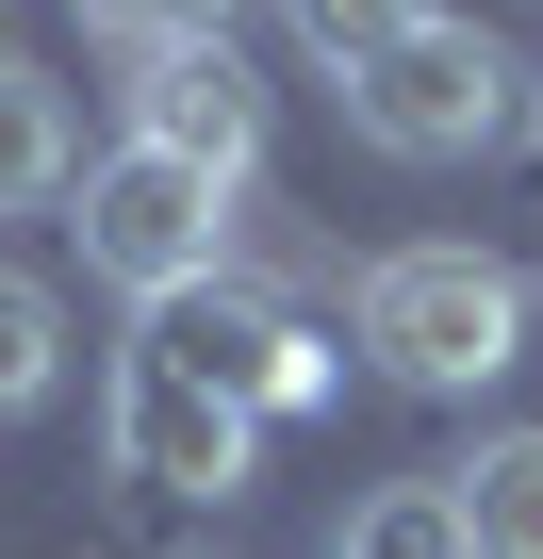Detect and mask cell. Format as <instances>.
Segmentation results:
<instances>
[{
  "mask_svg": "<svg viewBox=\"0 0 543 559\" xmlns=\"http://www.w3.org/2000/svg\"><path fill=\"white\" fill-rule=\"evenodd\" d=\"M346 330H363V362H379L396 395H477V379H510V346H527V280H510L494 247L428 230V247H379V263L346 280Z\"/></svg>",
  "mask_w": 543,
  "mask_h": 559,
  "instance_id": "1",
  "label": "cell"
},
{
  "mask_svg": "<svg viewBox=\"0 0 543 559\" xmlns=\"http://www.w3.org/2000/svg\"><path fill=\"white\" fill-rule=\"evenodd\" d=\"M116 477H149V493H247V412H214V395H181V379H149V362H116Z\"/></svg>",
  "mask_w": 543,
  "mask_h": 559,
  "instance_id": "6",
  "label": "cell"
},
{
  "mask_svg": "<svg viewBox=\"0 0 543 559\" xmlns=\"http://www.w3.org/2000/svg\"><path fill=\"white\" fill-rule=\"evenodd\" d=\"M132 148H165V165H198L214 198H247V165H263V67H247L231 34L132 67Z\"/></svg>",
  "mask_w": 543,
  "mask_h": 559,
  "instance_id": "5",
  "label": "cell"
},
{
  "mask_svg": "<svg viewBox=\"0 0 543 559\" xmlns=\"http://www.w3.org/2000/svg\"><path fill=\"white\" fill-rule=\"evenodd\" d=\"M83 181V132H67V99L34 83V67H0V214H50Z\"/></svg>",
  "mask_w": 543,
  "mask_h": 559,
  "instance_id": "8",
  "label": "cell"
},
{
  "mask_svg": "<svg viewBox=\"0 0 543 559\" xmlns=\"http://www.w3.org/2000/svg\"><path fill=\"white\" fill-rule=\"evenodd\" d=\"M527 132H543V83H527Z\"/></svg>",
  "mask_w": 543,
  "mask_h": 559,
  "instance_id": "14",
  "label": "cell"
},
{
  "mask_svg": "<svg viewBox=\"0 0 543 559\" xmlns=\"http://www.w3.org/2000/svg\"><path fill=\"white\" fill-rule=\"evenodd\" d=\"M461 559H543V428H494L477 461H445Z\"/></svg>",
  "mask_w": 543,
  "mask_h": 559,
  "instance_id": "7",
  "label": "cell"
},
{
  "mask_svg": "<svg viewBox=\"0 0 543 559\" xmlns=\"http://www.w3.org/2000/svg\"><path fill=\"white\" fill-rule=\"evenodd\" d=\"M0 67H17V0H0Z\"/></svg>",
  "mask_w": 543,
  "mask_h": 559,
  "instance_id": "13",
  "label": "cell"
},
{
  "mask_svg": "<svg viewBox=\"0 0 543 559\" xmlns=\"http://www.w3.org/2000/svg\"><path fill=\"white\" fill-rule=\"evenodd\" d=\"M83 34L132 50V67H165V50H214L231 34V0H83Z\"/></svg>",
  "mask_w": 543,
  "mask_h": 559,
  "instance_id": "12",
  "label": "cell"
},
{
  "mask_svg": "<svg viewBox=\"0 0 543 559\" xmlns=\"http://www.w3.org/2000/svg\"><path fill=\"white\" fill-rule=\"evenodd\" d=\"M132 362H149V379H181V395H214V412H247V428H281V412H314V395H330V346H314L281 297H247V280H198V297H165Z\"/></svg>",
  "mask_w": 543,
  "mask_h": 559,
  "instance_id": "4",
  "label": "cell"
},
{
  "mask_svg": "<svg viewBox=\"0 0 543 559\" xmlns=\"http://www.w3.org/2000/svg\"><path fill=\"white\" fill-rule=\"evenodd\" d=\"M83 214V280H116L132 313H165V297H198V280H231V198L198 181V165H165V148H99L83 181H67Z\"/></svg>",
  "mask_w": 543,
  "mask_h": 559,
  "instance_id": "2",
  "label": "cell"
},
{
  "mask_svg": "<svg viewBox=\"0 0 543 559\" xmlns=\"http://www.w3.org/2000/svg\"><path fill=\"white\" fill-rule=\"evenodd\" d=\"M67 395V297L0 263V412H50Z\"/></svg>",
  "mask_w": 543,
  "mask_h": 559,
  "instance_id": "10",
  "label": "cell"
},
{
  "mask_svg": "<svg viewBox=\"0 0 543 559\" xmlns=\"http://www.w3.org/2000/svg\"><path fill=\"white\" fill-rule=\"evenodd\" d=\"M428 17H445V0H281V34H297L330 83H346V67H379V50H396V34H428Z\"/></svg>",
  "mask_w": 543,
  "mask_h": 559,
  "instance_id": "11",
  "label": "cell"
},
{
  "mask_svg": "<svg viewBox=\"0 0 543 559\" xmlns=\"http://www.w3.org/2000/svg\"><path fill=\"white\" fill-rule=\"evenodd\" d=\"M510 99H527V67H510L477 17H428V34H396L379 67H346V132H363L379 165H477V148L510 132Z\"/></svg>",
  "mask_w": 543,
  "mask_h": 559,
  "instance_id": "3",
  "label": "cell"
},
{
  "mask_svg": "<svg viewBox=\"0 0 543 559\" xmlns=\"http://www.w3.org/2000/svg\"><path fill=\"white\" fill-rule=\"evenodd\" d=\"M330 559H461V510H445V477H379V493L330 526Z\"/></svg>",
  "mask_w": 543,
  "mask_h": 559,
  "instance_id": "9",
  "label": "cell"
}]
</instances>
